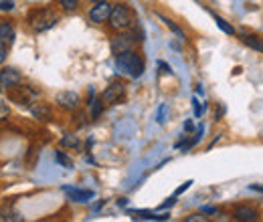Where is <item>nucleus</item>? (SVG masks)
Listing matches in <instances>:
<instances>
[{
  "label": "nucleus",
  "instance_id": "5",
  "mask_svg": "<svg viewBox=\"0 0 263 222\" xmlns=\"http://www.w3.org/2000/svg\"><path fill=\"white\" fill-rule=\"evenodd\" d=\"M36 97L39 93L31 89V87H21V85H16V87H12V91H10V101H14V103H18V105H33L36 103Z\"/></svg>",
  "mask_w": 263,
  "mask_h": 222
},
{
  "label": "nucleus",
  "instance_id": "19",
  "mask_svg": "<svg viewBox=\"0 0 263 222\" xmlns=\"http://www.w3.org/2000/svg\"><path fill=\"white\" fill-rule=\"evenodd\" d=\"M166 113H168V105H166V103H162V105L158 107V113H156L158 124H166Z\"/></svg>",
  "mask_w": 263,
  "mask_h": 222
},
{
  "label": "nucleus",
  "instance_id": "10",
  "mask_svg": "<svg viewBox=\"0 0 263 222\" xmlns=\"http://www.w3.org/2000/svg\"><path fill=\"white\" fill-rule=\"evenodd\" d=\"M63 192L73 202H89L96 196L91 190H81V188H73V186H63Z\"/></svg>",
  "mask_w": 263,
  "mask_h": 222
},
{
  "label": "nucleus",
  "instance_id": "11",
  "mask_svg": "<svg viewBox=\"0 0 263 222\" xmlns=\"http://www.w3.org/2000/svg\"><path fill=\"white\" fill-rule=\"evenodd\" d=\"M14 27L10 25V23H6V21H2L0 18V45H6V47H10L12 43H14Z\"/></svg>",
  "mask_w": 263,
  "mask_h": 222
},
{
  "label": "nucleus",
  "instance_id": "30",
  "mask_svg": "<svg viewBox=\"0 0 263 222\" xmlns=\"http://www.w3.org/2000/svg\"><path fill=\"white\" fill-rule=\"evenodd\" d=\"M249 190H255V192H263V186H261V184H251V186H249Z\"/></svg>",
  "mask_w": 263,
  "mask_h": 222
},
{
  "label": "nucleus",
  "instance_id": "6",
  "mask_svg": "<svg viewBox=\"0 0 263 222\" xmlns=\"http://www.w3.org/2000/svg\"><path fill=\"white\" fill-rule=\"evenodd\" d=\"M134 43H136L134 34H128V32L118 34L111 38V53L118 57V55H124L128 51H134Z\"/></svg>",
  "mask_w": 263,
  "mask_h": 222
},
{
  "label": "nucleus",
  "instance_id": "32",
  "mask_svg": "<svg viewBox=\"0 0 263 222\" xmlns=\"http://www.w3.org/2000/svg\"><path fill=\"white\" fill-rule=\"evenodd\" d=\"M126 204H128V198H120L118 200V206H126Z\"/></svg>",
  "mask_w": 263,
  "mask_h": 222
},
{
  "label": "nucleus",
  "instance_id": "27",
  "mask_svg": "<svg viewBox=\"0 0 263 222\" xmlns=\"http://www.w3.org/2000/svg\"><path fill=\"white\" fill-rule=\"evenodd\" d=\"M202 212H204V214H217V208H213V206H204Z\"/></svg>",
  "mask_w": 263,
  "mask_h": 222
},
{
  "label": "nucleus",
  "instance_id": "16",
  "mask_svg": "<svg viewBox=\"0 0 263 222\" xmlns=\"http://www.w3.org/2000/svg\"><path fill=\"white\" fill-rule=\"evenodd\" d=\"M61 146H63V148H73V150H77V148H79V137L73 135V133H65L63 139H61Z\"/></svg>",
  "mask_w": 263,
  "mask_h": 222
},
{
  "label": "nucleus",
  "instance_id": "13",
  "mask_svg": "<svg viewBox=\"0 0 263 222\" xmlns=\"http://www.w3.org/2000/svg\"><path fill=\"white\" fill-rule=\"evenodd\" d=\"M31 111H33L34 117L41 119V122H49L51 119V107L47 103H33L31 105Z\"/></svg>",
  "mask_w": 263,
  "mask_h": 222
},
{
  "label": "nucleus",
  "instance_id": "18",
  "mask_svg": "<svg viewBox=\"0 0 263 222\" xmlns=\"http://www.w3.org/2000/svg\"><path fill=\"white\" fill-rule=\"evenodd\" d=\"M55 159L63 166V168H67V170H73V162H71V158L67 156L65 152H55Z\"/></svg>",
  "mask_w": 263,
  "mask_h": 222
},
{
  "label": "nucleus",
  "instance_id": "22",
  "mask_svg": "<svg viewBox=\"0 0 263 222\" xmlns=\"http://www.w3.org/2000/svg\"><path fill=\"white\" fill-rule=\"evenodd\" d=\"M8 113H10V109H8V105H6L4 101H0V122H4V119L8 117Z\"/></svg>",
  "mask_w": 263,
  "mask_h": 222
},
{
  "label": "nucleus",
  "instance_id": "28",
  "mask_svg": "<svg viewBox=\"0 0 263 222\" xmlns=\"http://www.w3.org/2000/svg\"><path fill=\"white\" fill-rule=\"evenodd\" d=\"M193 129H195V126H193V122H191V119H186V122H184V131H189V133H191Z\"/></svg>",
  "mask_w": 263,
  "mask_h": 222
},
{
  "label": "nucleus",
  "instance_id": "7",
  "mask_svg": "<svg viewBox=\"0 0 263 222\" xmlns=\"http://www.w3.org/2000/svg\"><path fill=\"white\" fill-rule=\"evenodd\" d=\"M21 81H23V75H21L18 69H14V67H4V69L0 71V89H12V87L21 85Z\"/></svg>",
  "mask_w": 263,
  "mask_h": 222
},
{
  "label": "nucleus",
  "instance_id": "33",
  "mask_svg": "<svg viewBox=\"0 0 263 222\" xmlns=\"http://www.w3.org/2000/svg\"><path fill=\"white\" fill-rule=\"evenodd\" d=\"M91 2H99V0H91Z\"/></svg>",
  "mask_w": 263,
  "mask_h": 222
},
{
  "label": "nucleus",
  "instance_id": "31",
  "mask_svg": "<svg viewBox=\"0 0 263 222\" xmlns=\"http://www.w3.org/2000/svg\"><path fill=\"white\" fill-rule=\"evenodd\" d=\"M160 65V69H162V73H172V71H170V67H168V65L166 63H158Z\"/></svg>",
  "mask_w": 263,
  "mask_h": 222
},
{
  "label": "nucleus",
  "instance_id": "17",
  "mask_svg": "<svg viewBox=\"0 0 263 222\" xmlns=\"http://www.w3.org/2000/svg\"><path fill=\"white\" fill-rule=\"evenodd\" d=\"M213 18H215V23H217V27L221 29V31L225 32V34H235V29L231 27L229 23L225 21V18H221V16H217V14H213Z\"/></svg>",
  "mask_w": 263,
  "mask_h": 222
},
{
  "label": "nucleus",
  "instance_id": "24",
  "mask_svg": "<svg viewBox=\"0 0 263 222\" xmlns=\"http://www.w3.org/2000/svg\"><path fill=\"white\" fill-rule=\"evenodd\" d=\"M191 186H193V180H189V182H184L182 186H178V188H176V192H174V196H178V194H182V192H186V190H189V188H191Z\"/></svg>",
  "mask_w": 263,
  "mask_h": 222
},
{
  "label": "nucleus",
  "instance_id": "15",
  "mask_svg": "<svg viewBox=\"0 0 263 222\" xmlns=\"http://www.w3.org/2000/svg\"><path fill=\"white\" fill-rule=\"evenodd\" d=\"M158 18H160V21H162V23H164L166 27H168L170 31L174 32V34H176V36H178L180 41H184V38H186V36H184V32H182V29H180V27H178V25H176L174 21H170V18H166V16H162V14H158Z\"/></svg>",
  "mask_w": 263,
  "mask_h": 222
},
{
  "label": "nucleus",
  "instance_id": "9",
  "mask_svg": "<svg viewBox=\"0 0 263 222\" xmlns=\"http://www.w3.org/2000/svg\"><path fill=\"white\" fill-rule=\"evenodd\" d=\"M79 95L75 91H61L55 97V103L61 107V109H67V111H75L79 107Z\"/></svg>",
  "mask_w": 263,
  "mask_h": 222
},
{
  "label": "nucleus",
  "instance_id": "8",
  "mask_svg": "<svg viewBox=\"0 0 263 222\" xmlns=\"http://www.w3.org/2000/svg\"><path fill=\"white\" fill-rule=\"evenodd\" d=\"M126 93V85L122 83V81H111L105 89H103V93H101V99H103V103H116V101H120L122 97Z\"/></svg>",
  "mask_w": 263,
  "mask_h": 222
},
{
  "label": "nucleus",
  "instance_id": "21",
  "mask_svg": "<svg viewBox=\"0 0 263 222\" xmlns=\"http://www.w3.org/2000/svg\"><path fill=\"white\" fill-rule=\"evenodd\" d=\"M193 107H195V115H197V117H200V115L204 113V109H206V105H200V103H198L197 97H193Z\"/></svg>",
  "mask_w": 263,
  "mask_h": 222
},
{
  "label": "nucleus",
  "instance_id": "20",
  "mask_svg": "<svg viewBox=\"0 0 263 222\" xmlns=\"http://www.w3.org/2000/svg\"><path fill=\"white\" fill-rule=\"evenodd\" d=\"M59 2L65 10H77V6H79V0H59Z\"/></svg>",
  "mask_w": 263,
  "mask_h": 222
},
{
  "label": "nucleus",
  "instance_id": "2",
  "mask_svg": "<svg viewBox=\"0 0 263 222\" xmlns=\"http://www.w3.org/2000/svg\"><path fill=\"white\" fill-rule=\"evenodd\" d=\"M134 25V12L128 4L120 2V4H114L111 8V14H109V27L116 29V31H128Z\"/></svg>",
  "mask_w": 263,
  "mask_h": 222
},
{
  "label": "nucleus",
  "instance_id": "23",
  "mask_svg": "<svg viewBox=\"0 0 263 222\" xmlns=\"http://www.w3.org/2000/svg\"><path fill=\"white\" fill-rule=\"evenodd\" d=\"M14 2L12 0H0V10H12Z\"/></svg>",
  "mask_w": 263,
  "mask_h": 222
},
{
  "label": "nucleus",
  "instance_id": "14",
  "mask_svg": "<svg viewBox=\"0 0 263 222\" xmlns=\"http://www.w3.org/2000/svg\"><path fill=\"white\" fill-rule=\"evenodd\" d=\"M241 41H243L247 47H251V49H255V51H261V53H263V41H261V38H257V36H251V34H241Z\"/></svg>",
  "mask_w": 263,
  "mask_h": 222
},
{
  "label": "nucleus",
  "instance_id": "25",
  "mask_svg": "<svg viewBox=\"0 0 263 222\" xmlns=\"http://www.w3.org/2000/svg\"><path fill=\"white\" fill-rule=\"evenodd\" d=\"M8 47L6 45H0V65L6 61V57H8V51H6Z\"/></svg>",
  "mask_w": 263,
  "mask_h": 222
},
{
  "label": "nucleus",
  "instance_id": "26",
  "mask_svg": "<svg viewBox=\"0 0 263 222\" xmlns=\"http://www.w3.org/2000/svg\"><path fill=\"white\" fill-rule=\"evenodd\" d=\"M174 204H176V196L168 198V200H166V202L162 204V206H160V208H162V210H166V208H170V206H174Z\"/></svg>",
  "mask_w": 263,
  "mask_h": 222
},
{
  "label": "nucleus",
  "instance_id": "3",
  "mask_svg": "<svg viewBox=\"0 0 263 222\" xmlns=\"http://www.w3.org/2000/svg\"><path fill=\"white\" fill-rule=\"evenodd\" d=\"M59 23V16L49 10V8H41V10H33L29 14V25L34 32H45L49 29H53Z\"/></svg>",
  "mask_w": 263,
  "mask_h": 222
},
{
  "label": "nucleus",
  "instance_id": "29",
  "mask_svg": "<svg viewBox=\"0 0 263 222\" xmlns=\"http://www.w3.org/2000/svg\"><path fill=\"white\" fill-rule=\"evenodd\" d=\"M186 220H189V222H195V220H204V218H202L200 214H193V216H189Z\"/></svg>",
  "mask_w": 263,
  "mask_h": 222
},
{
  "label": "nucleus",
  "instance_id": "4",
  "mask_svg": "<svg viewBox=\"0 0 263 222\" xmlns=\"http://www.w3.org/2000/svg\"><path fill=\"white\" fill-rule=\"evenodd\" d=\"M111 8H114V4H109L107 0H99V2H96V6H91V10H89V21L96 23V25L107 23L109 14H111Z\"/></svg>",
  "mask_w": 263,
  "mask_h": 222
},
{
  "label": "nucleus",
  "instance_id": "1",
  "mask_svg": "<svg viewBox=\"0 0 263 222\" xmlns=\"http://www.w3.org/2000/svg\"><path fill=\"white\" fill-rule=\"evenodd\" d=\"M116 67H118L120 73L138 79V77H142V73H144V59H142L136 51H128V53L116 57Z\"/></svg>",
  "mask_w": 263,
  "mask_h": 222
},
{
  "label": "nucleus",
  "instance_id": "12",
  "mask_svg": "<svg viewBox=\"0 0 263 222\" xmlns=\"http://www.w3.org/2000/svg\"><path fill=\"white\" fill-rule=\"evenodd\" d=\"M233 216H235V220L251 222L257 218V210L251 208V206H237V208L233 210Z\"/></svg>",
  "mask_w": 263,
  "mask_h": 222
}]
</instances>
